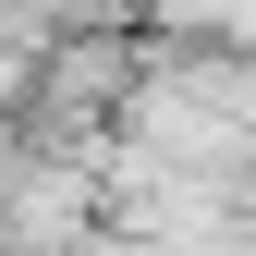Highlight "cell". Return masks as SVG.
Masks as SVG:
<instances>
[{
	"label": "cell",
	"instance_id": "6da1fadb",
	"mask_svg": "<svg viewBox=\"0 0 256 256\" xmlns=\"http://www.w3.org/2000/svg\"><path fill=\"white\" fill-rule=\"evenodd\" d=\"M0 244H98L86 146H12L0 158Z\"/></svg>",
	"mask_w": 256,
	"mask_h": 256
},
{
	"label": "cell",
	"instance_id": "7a4b0ae2",
	"mask_svg": "<svg viewBox=\"0 0 256 256\" xmlns=\"http://www.w3.org/2000/svg\"><path fill=\"white\" fill-rule=\"evenodd\" d=\"M146 37H208V49H256V0H134Z\"/></svg>",
	"mask_w": 256,
	"mask_h": 256
}]
</instances>
